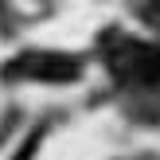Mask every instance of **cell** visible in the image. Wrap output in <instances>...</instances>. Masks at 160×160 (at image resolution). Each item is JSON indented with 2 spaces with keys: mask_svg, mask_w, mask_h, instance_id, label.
Listing matches in <instances>:
<instances>
[{
  "mask_svg": "<svg viewBox=\"0 0 160 160\" xmlns=\"http://www.w3.org/2000/svg\"><path fill=\"white\" fill-rule=\"evenodd\" d=\"M106 62L117 82L125 86H156L160 82V47L141 43L129 35H109L106 43Z\"/></svg>",
  "mask_w": 160,
  "mask_h": 160,
  "instance_id": "6da1fadb",
  "label": "cell"
},
{
  "mask_svg": "<svg viewBox=\"0 0 160 160\" xmlns=\"http://www.w3.org/2000/svg\"><path fill=\"white\" fill-rule=\"evenodd\" d=\"M141 16H145V20L152 23V28H160V0H152V4H145V12H141Z\"/></svg>",
  "mask_w": 160,
  "mask_h": 160,
  "instance_id": "3957f363",
  "label": "cell"
},
{
  "mask_svg": "<svg viewBox=\"0 0 160 160\" xmlns=\"http://www.w3.org/2000/svg\"><path fill=\"white\" fill-rule=\"evenodd\" d=\"M8 78H35V82H74L82 74V62L62 51H28L4 67Z\"/></svg>",
  "mask_w": 160,
  "mask_h": 160,
  "instance_id": "7a4b0ae2",
  "label": "cell"
}]
</instances>
